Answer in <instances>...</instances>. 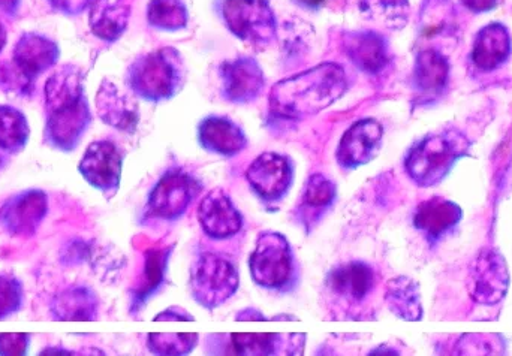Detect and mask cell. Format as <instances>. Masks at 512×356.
Listing matches in <instances>:
<instances>
[{"mask_svg": "<svg viewBox=\"0 0 512 356\" xmlns=\"http://www.w3.org/2000/svg\"><path fill=\"white\" fill-rule=\"evenodd\" d=\"M348 90L345 71L337 63H321L279 81L270 93V123L301 122L331 107Z\"/></svg>", "mask_w": 512, "mask_h": 356, "instance_id": "1", "label": "cell"}, {"mask_svg": "<svg viewBox=\"0 0 512 356\" xmlns=\"http://www.w3.org/2000/svg\"><path fill=\"white\" fill-rule=\"evenodd\" d=\"M472 143L456 128L421 138L405 156V171L420 187H433L447 178L460 159L471 155Z\"/></svg>", "mask_w": 512, "mask_h": 356, "instance_id": "2", "label": "cell"}, {"mask_svg": "<svg viewBox=\"0 0 512 356\" xmlns=\"http://www.w3.org/2000/svg\"><path fill=\"white\" fill-rule=\"evenodd\" d=\"M186 83L185 59L177 48L141 54L129 65L126 84L137 98L164 102L176 98Z\"/></svg>", "mask_w": 512, "mask_h": 356, "instance_id": "3", "label": "cell"}, {"mask_svg": "<svg viewBox=\"0 0 512 356\" xmlns=\"http://www.w3.org/2000/svg\"><path fill=\"white\" fill-rule=\"evenodd\" d=\"M249 270L256 286L277 294H291L300 283V265L285 235L264 231L256 238L249 258Z\"/></svg>", "mask_w": 512, "mask_h": 356, "instance_id": "4", "label": "cell"}, {"mask_svg": "<svg viewBox=\"0 0 512 356\" xmlns=\"http://www.w3.org/2000/svg\"><path fill=\"white\" fill-rule=\"evenodd\" d=\"M239 267L225 253L203 250L192 262L189 291L195 303L213 312L237 294Z\"/></svg>", "mask_w": 512, "mask_h": 356, "instance_id": "5", "label": "cell"}, {"mask_svg": "<svg viewBox=\"0 0 512 356\" xmlns=\"http://www.w3.org/2000/svg\"><path fill=\"white\" fill-rule=\"evenodd\" d=\"M204 184L183 167L168 168L150 190L141 223L177 222L203 192Z\"/></svg>", "mask_w": 512, "mask_h": 356, "instance_id": "6", "label": "cell"}, {"mask_svg": "<svg viewBox=\"0 0 512 356\" xmlns=\"http://www.w3.org/2000/svg\"><path fill=\"white\" fill-rule=\"evenodd\" d=\"M469 297L480 306H498L510 288L507 259L496 247H483L469 265L466 279Z\"/></svg>", "mask_w": 512, "mask_h": 356, "instance_id": "7", "label": "cell"}, {"mask_svg": "<svg viewBox=\"0 0 512 356\" xmlns=\"http://www.w3.org/2000/svg\"><path fill=\"white\" fill-rule=\"evenodd\" d=\"M222 18L242 41L264 47L276 39L277 21L270 0H224Z\"/></svg>", "mask_w": 512, "mask_h": 356, "instance_id": "8", "label": "cell"}, {"mask_svg": "<svg viewBox=\"0 0 512 356\" xmlns=\"http://www.w3.org/2000/svg\"><path fill=\"white\" fill-rule=\"evenodd\" d=\"M294 178L292 159L276 152L262 153L246 171L249 187L267 208L277 207L288 196Z\"/></svg>", "mask_w": 512, "mask_h": 356, "instance_id": "9", "label": "cell"}, {"mask_svg": "<svg viewBox=\"0 0 512 356\" xmlns=\"http://www.w3.org/2000/svg\"><path fill=\"white\" fill-rule=\"evenodd\" d=\"M460 41L457 9L451 0H424L418 20V45L448 54Z\"/></svg>", "mask_w": 512, "mask_h": 356, "instance_id": "10", "label": "cell"}, {"mask_svg": "<svg viewBox=\"0 0 512 356\" xmlns=\"http://www.w3.org/2000/svg\"><path fill=\"white\" fill-rule=\"evenodd\" d=\"M123 153L116 143L99 140L90 144L78 165L84 180L96 190L111 199L116 196L122 180Z\"/></svg>", "mask_w": 512, "mask_h": 356, "instance_id": "11", "label": "cell"}, {"mask_svg": "<svg viewBox=\"0 0 512 356\" xmlns=\"http://www.w3.org/2000/svg\"><path fill=\"white\" fill-rule=\"evenodd\" d=\"M90 123H92V113H90L87 98L47 111L45 143L60 152H72L83 140Z\"/></svg>", "mask_w": 512, "mask_h": 356, "instance_id": "12", "label": "cell"}, {"mask_svg": "<svg viewBox=\"0 0 512 356\" xmlns=\"http://www.w3.org/2000/svg\"><path fill=\"white\" fill-rule=\"evenodd\" d=\"M219 78L222 98L231 104H252L264 92V71L251 56L225 60L219 66Z\"/></svg>", "mask_w": 512, "mask_h": 356, "instance_id": "13", "label": "cell"}, {"mask_svg": "<svg viewBox=\"0 0 512 356\" xmlns=\"http://www.w3.org/2000/svg\"><path fill=\"white\" fill-rule=\"evenodd\" d=\"M384 128L375 119H361L343 134L336 150V161L342 170L355 171L370 164L382 149Z\"/></svg>", "mask_w": 512, "mask_h": 356, "instance_id": "14", "label": "cell"}, {"mask_svg": "<svg viewBox=\"0 0 512 356\" xmlns=\"http://www.w3.org/2000/svg\"><path fill=\"white\" fill-rule=\"evenodd\" d=\"M198 222L207 237L224 241L236 237L242 231L245 219L231 196L221 187H216L201 199Z\"/></svg>", "mask_w": 512, "mask_h": 356, "instance_id": "15", "label": "cell"}, {"mask_svg": "<svg viewBox=\"0 0 512 356\" xmlns=\"http://www.w3.org/2000/svg\"><path fill=\"white\" fill-rule=\"evenodd\" d=\"M325 289L331 297L346 306H358L366 301L376 286V271L364 261H351L328 271Z\"/></svg>", "mask_w": 512, "mask_h": 356, "instance_id": "16", "label": "cell"}, {"mask_svg": "<svg viewBox=\"0 0 512 356\" xmlns=\"http://www.w3.org/2000/svg\"><path fill=\"white\" fill-rule=\"evenodd\" d=\"M48 213V198L33 189L9 198L0 208V225L14 237H30L38 231Z\"/></svg>", "mask_w": 512, "mask_h": 356, "instance_id": "17", "label": "cell"}, {"mask_svg": "<svg viewBox=\"0 0 512 356\" xmlns=\"http://www.w3.org/2000/svg\"><path fill=\"white\" fill-rule=\"evenodd\" d=\"M450 81V63L447 54L433 48H423L415 57L412 89L418 104L438 101L447 92Z\"/></svg>", "mask_w": 512, "mask_h": 356, "instance_id": "18", "label": "cell"}, {"mask_svg": "<svg viewBox=\"0 0 512 356\" xmlns=\"http://www.w3.org/2000/svg\"><path fill=\"white\" fill-rule=\"evenodd\" d=\"M343 48L352 65L370 77L382 74L390 66V42L376 30L346 32Z\"/></svg>", "mask_w": 512, "mask_h": 356, "instance_id": "19", "label": "cell"}, {"mask_svg": "<svg viewBox=\"0 0 512 356\" xmlns=\"http://www.w3.org/2000/svg\"><path fill=\"white\" fill-rule=\"evenodd\" d=\"M337 201V184L324 174L316 173L307 178L300 201L292 217L307 234L313 231L333 210Z\"/></svg>", "mask_w": 512, "mask_h": 356, "instance_id": "20", "label": "cell"}, {"mask_svg": "<svg viewBox=\"0 0 512 356\" xmlns=\"http://www.w3.org/2000/svg\"><path fill=\"white\" fill-rule=\"evenodd\" d=\"M197 140L201 149L225 159L240 155L249 146L245 129L225 116H209L201 120Z\"/></svg>", "mask_w": 512, "mask_h": 356, "instance_id": "21", "label": "cell"}, {"mask_svg": "<svg viewBox=\"0 0 512 356\" xmlns=\"http://www.w3.org/2000/svg\"><path fill=\"white\" fill-rule=\"evenodd\" d=\"M463 217L459 204L441 196H433L421 202L415 208L412 223L414 228L426 238L430 246L441 243L448 234L454 231Z\"/></svg>", "mask_w": 512, "mask_h": 356, "instance_id": "22", "label": "cell"}, {"mask_svg": "<svg viewBox=\"0 0 512 356\" xmlns=\"http://www.w3.org/2000/svg\"><path fill=\"white\" fill-rule=\"evenodd\" d=\"M96 110L105 125L132 135L140 123V108L134 99L122 92L110 80L102 81L96 95Z\"/></svg>", "mask_w": 512, "mask_h": 356, "instance_id": "23", "label": "cell"}, {"mask_svg": "<svg viewBox=\"0 0 512 356\" xmlns=\"http://www.w3.org/2000/svg\"><path fill=\"white\" fill-rule=\"evenodd\" d=\"M306 334H230L225 336L228 354L246 356L300 355L306 346Z\"/></svg>", "mask_w": 512, "mask_h": 356, "instance_id": "24", "label": "cell"}, {"mask_svg": "<svg viewBox=\"0 0 512 356\" xmlns=\"http://www.w3.org/2000/svg\"><path fill=\"white\" fill-rule=\"evenodd\" d=\"M174 246L153 247L144 253V268L137 288L131 291V315L140 313L167 283L168 267Z\"/></svg>", "mask_w": 512, "mask_h": 356, "instance_id": "25", "label": "cell"}, {"mask_svg": "<svg viewBox=\"0 0 512 356\" xmlns=\"http://www.w3.org/2000/svg\"><path fill=\"white\" fill-rule=\"evenodd\" d=\"M60 57L59 45L47 36L27 32L21 35L12 53V60L29 80L35 81L39 75L56 65Z\"/></svg>", "mask_w": 512, "mask_h": 356, "instance_id": "26", "label": "cell"}, {"mask_svg": "<svg viewBox=\"0 0 512 356\" xmlns=\"http://www.w3.org/2000/svg\"><path fill=\"white\" fill-rule=\"evenodd\" d=\"M511 53L510 30L502 23H492L477 33L471 59L475 68L483 72H492L504 66Z\"/></svg>", "mask_w": 512, "mask_h": 356, "instance_id": "27", "label": "cell"}, {"mask_svg": "<svg viewBox=\"0 0 512 356\" xmlns=\"http://www.w3.org/2000/svg\"><path fill=\"white\" fill-rule=\"evenodd\" d=\"M131 5L128 0H93L89 24L93 35L114 42L128 29Z\"/></svg>", "mask_w": 512, "mask_h": 356, "instance_id": "28", "label": "cell"}, {"mask_svg": "<svg viewBox=\"0 0 512 356\" xmlns=\"http://www.w3.org/2000/svg\"><path fill=\"white\" fill-rule=\"evenodd\" d=\"M99 301L89 288H69L60 292L51 301V315L54 321H96Z\"/></svg>", "mask_w": 512, "mask_h": 356, "instance_id": "29", "label": "cell"}, {"mask_svg": "<svg viewBox=\"0 0 512 356\" xmlns=\"http://www.w3.org/2000/svg\"><path fill=\"white\" fill-rule=\"evenodd\" d=\"M385 303L388 309L402 321L418 322L423 319L420 285L408 276L391 279L385 289Z\"/></svg>", "mask_w": 512, "mask_h": 356, "instance_id": "30", "label": "cell"}, {"mask_svg": "<svg viewBox=\"0 0 512 356\" xmlns=\"http://www.w3.org/2000/svg\"><path fill=\"white\" fill-rule=\"evenodd\" d=\"M44 93L47 111L86 98L83 71L74 65L62 66L48 78Z\"/></svg>", "mask_w": 512, "mask_h": 356, "instance_id": "31", "label": "cell"}, {"mask_svg": "<svg viewBox=\"0 0 512 356\" xmlns=\"http://www.w3.org/2000/svg\"><path fill=\"white\" fill-rule=\"evenodd\" d=\"M29 123L20 110L0 105V149L3 152L20 153L29 140Z\"/></svg>", "mask_w": 512, "mask_h": 356, "instance_id": "32", "label": "cell"}, {"mask_svg": "<svg viewBox=\"0 0 512 356\" xmlns=\"http://www.w3.org/2000/svg\"><path fill=\"white\" fill-rule=\"evenodd\" d=\"M361 11L370 20L390 30H400L409 20V0H361Z\"/></svg>", "mask_w": 512, "mask_h": 356, "instance_id": "33", "label": "cell"}, {"mask_svg": "<svg viewBox=\"0 0 512 356\" xmlns=\"http://www.w3.org/2000/svg\"><path fill=\"white\" fill-rule=\"evenodd\" d=\"M147 21L153 29L177 32L188 26V8L183 0H152L147 6Z\"/></svg>", "mask_w": 512, "mask_h": 356, "instance_id": "34", "label": "cell"}, {"mask_svg": "<svg viewBox=\"0 0 512 356\" xmlns=\"http://www.w3.org/2000/svg\"><path fill=\"white\" fill-rule=\"evenodd\" d=\"M200 342L198 334H149L147 348L155 355H189Z\"/></svg>", "mask_w": 512, "mask_h": 356, "instance_id": "35", "label": "cell"}, {"mask_svg": "<svg viewBox=\"0 0 512 356\" xmlns=\"http://www.w3.org/2000/svg\"><path fill=\"white\" fill-rule=\"evenodd\" d=\"M459 355H501L505 354L504 339L496 334H468L462 336L454 346Z\"/></svg>", "mask_w": 512, "mask_h": 356, "instance_id": "36", "label": "cell"}, {"mask_svg": "<svg viewBox=\"0 0 512 356\" xmlns=\"http://www.w3.org/2000/svg\"><path fill=\"white\" fill-rule=\"evenodd\" d=\"M24 292L20 280L12 276H0V321L20 312Z\"/></svg>", "mask_w": 512, "mask_h": 356, "instance_id": "37", "label": "cell"}, {"mask_svg": "<svg viewBox=\"0 0 512 356\" xmlns=\"http://www.w3.org/2000/svg\"><path fill=\"white\" fill-rule=\"evenodd\" d=\"M33 81L29 80L21 69L15 65L14 60L0 63V90L8 93L26 95L27 90L32 87Z\"/></svg>", "mask_w": 512, "mask_h": 356, "instance_id": "38", "label": "cell"}, {"mask_svg": "<svg viewBox=\"0 0 512 356\" xmlns=\"http://www.w3.org/2000/svg\"><path fill=\"white\" fill-rule=\"evenodd\" d=\"M30 345L29 334H0V355L21 356L27 354Z\"/></svg>", "mask_w": 512, "mask_h": 356, "instance_id": "39", "label": "cell"}, {"mask_svg": "<svg viewBox=\"0 0 512 356\" xmlns=\"http://www.w3.org/2000/svg\"><path fill=\"white\" fill-rule=\"evenodd\" d=\"M54 11L60 12L63 15L83 14L87 8L92 6L93 0H47Z\"/></svg>", "mask_w": 512, "mask_h": 356, "instance_id": "40", "label": "cell"}, {"mask_svg": "<svg viewBox=\"0 0 512 356\" xmlns=\"http://www.w3.org/2000/svg\"><path fill=\"white\" fill-rule=\"evenodd\" d=\"M156 322H194L195 318L182 307L174 306L155 316Z\"/></svg>", "mask_w": 512, "mask_h": 356, "instance_id": "41", "label": "cell"}, {"mask_svg": "<svg viewBox=\"0 0 512 356\" xmlns=\"http://www.w3.org/2000/svg\"><path fill=\"white\" fill-rule=\"evenodd\" d=\"M469 11L475 12V14H483V12L492 11L502 0H460Z\"/></svg>", "mask_w": 512, "mask_h": 356, "instance_id": "42", "label": "cell"}, {"mask_svg": "<svg viewBox=\"0 0 512 356\" xmlns=\"http://www.w3.org/2000/svg\"><path fill=\"white\" fill-rule=\"evenodd\" d=\"M236 321L239 322H265L270 321V318L264 315L261 310L256 309V307H246L245 310L239 312V315L236 316Z\"/></svg>", "mask_w": 512, "mask_h": 356, "instance_id": "43", "label": "cell"}, {"mask_svg": "<svg viewBox=\"0 0 512 356\" xmlns=\"http://www.w3.org/2000/svg\"><path fill=\"white\" fill-rule=\"evenodd\" d=\"M20 6V0H0V11L6 15H15Z\"/></svg>", "mask_w": 512, "mask_h": 356, "instance_id": "44", "label": "cell"}, {"mask_svg": "<svg viewBox=\"0 0 512 356\" xmlns=\"http://www.w3.org/2000/svg\"><path fill=\"white\" fill-rule=\"evenodd\" d=\"M298 6L301 8L312 9V11H316V9L321 8L324 5L325 0H294Z\"/></svg>", "mask_w": 512, "mask_h": 356, "instance_id": "45", "label": "cell"}, {"mask_svg": "<svg viewBox=\"0 0 512 356\" xmlns=\"http://www.w3.org/2000/svg\"><path fill=\"white\" fill-rule=\"evenodd\" d=\"M41 355H74V352L63 351L62 348H48L47 351H42Z\"/></svg>", "mask_w": 512, "mask_h": 356, "instance_id": "46", "label": "cell"}, {"mask_svg": "<svg viewBox=\"0 0 512 356\" xmlns=\"http://www.w3.org/2000/svg\"><path fill=\"white\" fill-rule=\"evenodd\" d=\"M270 321H300V319L297 318V316L294 315H285V313H280V315L273 316V318H270Z\"/></svg>", "mask_w": 512, "mask_h": 356, "instance_id": "47", "label": "cell"}, {"mask_svg": "<svg viewBox=\"0 0 512 356\" xmlns=\"http://www.w3.org/2000/svg\"><path fill=\"white\" fill-rule=\"evenodd\" d=\"M6 45V30L3 27L2 21H0V53H2L3 47Z\"/></svg>", "mask_w": 512, "mask_h": 356, "instance_id": "48", "label": "cell"}]
</instances>
